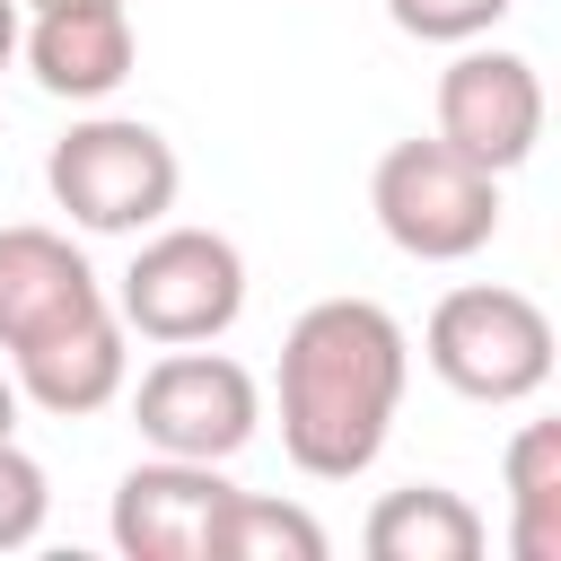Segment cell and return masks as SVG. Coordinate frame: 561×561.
Returning <instances> with one entry per match:
<instances>
[{"label": "cell", "instance_id": "obj_1", "mask_svg": "<svg viewBox=\"0 0 561 561\" xmlns=\"http://www.w3.org/2000/svg\"><path fill=\"white\" fill-rule=\"evenodd\" d=\"M412 386V333L377 298H316L280 333L272 403H280V447L307 482H359L403 412Z\"/></svg>", "mask_w": 561, "mask_h": 561}, {"label": "cell", "instance_id": "obj_2", "mask_svg": "<svg viewBox=\"0 0 561 561\" xmlns=\"http://www.w3.org/2000/svg\"><path fill=\"white\" fill-rule=\"evenodd\" d=\"M44 184H53V210L88 237H140L175 210L184 193V167H175V140L140 114H88L53 140L44 158Z\"/></svg>", "mask_w": 561, "mask_h": 561}, {"label": "cell", "instance_id": "obj_3", "mask_svg": "<svg viewBox=\"0 0 561 561\" xmlns=\"http://www.w3.org/2000/svg\"><path fill=\"white\" fill-rule=\"evenodd\" d=\"M552 351H561L552 316L526 289H508V280H465L421 324L430 377L447 394H465V403H535L552 386Z\"/></svg>", "mask_w": 561, "mask_h": 561}, {"label": "cell", "instance_id": "obj_4", "mask_svg": "<svg viewBox=\"0 0 561 561\" xmlns=\"http://www.w3.org/2000/svg\"><path fill=\"white\" fill-rule=\"evenodd\" d=\"M368 210L386 228L394 254L412 263H465L500 237V175L473 167L465 149H447L438 131L430 140H394L368 175Z\"/></svg>", "mask_w": 561, "mask_h": 561}, {"label": "cell", "instance_id": "obj_5", "mask_svg": "<svg viewBox=\"0 0 561 561\" xmlns=\"http://www.w3.org/2000/svg\"><path fill=\"white\" fill-rule=\"evenodd\" d=\"M114 316L175 351V342H219L237 316H245V254L219 237V228H140L123 280H114Z\"/></svg>", "mask_w": 561, "mask_h": 561}, {"label": "cell", "instance_id": "obj_6", "mask_svg": "<svg viewBox=\"0 0 561 561\" xmlns=\"http://www.w3.org/2000/svg\"><path fill=\"white\" fill-rule=\"evenodd\" d=\"M131 421L158 456H202V465H228L254 430H263V386L245 359L210 351V342H175L167 359L140 368L131 386Z\"/></svg>", "mask_w": 561, "mask_h": 561}, {"label": "cell", "instance_id": "obj_7", "mask_svg": "<svg viewBox=\"0 0 561 561\" xmlns=\"http://www.w3.org/2000/svg\"><path fill=\"white\" fill-rule=\"evenodd\" d=\"M438 140L491 175L526 167L543 140V70L508 44H482V35L456 44V61L438 70Z\"/></svg>", "mask_w": 561, "mask_h": 561}, {"label": "cell", "instance_id": "obj_8", "mask_svg": "<svg viewBox=\"0 0 561 561\" xmlns=\"http://www.w3.org/2000/svg\"><path fill=\"white\" fill-rule=\"evenodd\" d=\"M228 473L202 456H149L114 482V552L131 561H210V526L228 508Z\"/></svg>", "mask_w": 561, "mask_h": 561}, {"label": "cell", "instance_id": "obj_9", "mask_svg": "<svg viewBox=\"0 0 561 561\" xmlns=\"http://www.w3.org/2000/svg\"><path fill=\"white\" fill-rule=\"evenodd\" d=\"M9 377H18V394H26L35 412L88 421V412H105V403L131 386V324H123L114 298H105V307L35 333L26 351H9Z\"/></svg>", "mask_w": 561, "mask_h": 561}, {"label": "cell", "instance_id": "obj_10", "mask_svg": "<svg viewBox=\"0 0 561 561\" xmlns=\"http://www.w3.org/2000/svg\"><path fill=\"white\" fill-rule=\"evenodd\" d=\"M88 307H105V280L88 272V254L61 228H35V219L0 228V351H26L35 333H53Z\"/></svg>", "mask_w": 561, "mask_h": 561}, {"label": "cell", "instance_id": "obj_11", "mask_svg": "<svg viewBox=\"0 0 561 561\" xmlns=\"http://www.w3.org/2000/svg\"><path fill=\"white\" fill-rule=\"evenodd\" d=\"M18 53L35 70L44 96H70V105H96L131 79L140 44H131V9L123 0H96V9H35V26H18Z\"/></svg>", "mask_w": 561, "mask_h": 561}, {"label": "cell", "instance_id": "obj_12", "mask_svg": "<svg viewBox=\"0 0 561 561\" xmlns=\"http://www.w3.org/2000/svg\"><path fill=\"white\" fill-rule=\"evenodd\" d=\"M359 543H368V561H473L482 552V508L447 482H403L368 508Z\"/></svg>", "mask_w": 561, "mask_h": 561}, {"label": "cell", "instance_id": "obj_13", "mask_svg": "<svg viewBox=\"0 0 561 561\" xmlns=\"http://www.w3.org/2000/svg\"><path fill=\"white\" fill-rule=\"evenodd\" d=\"M500 482H508V552L561 561V421H526L500 456Z\"/></svg>", "mask_w": 561, "mask_h": 561}, {"label": "cell", "instance_id": "obj_14", "mask_svg": "<svg viewBox=\"0 0 561 561\" xmlns=\"http://www.w3.org/2000/svg\"><path fill=\"white\" fill-rule=\"evenodd\" d=\"M324 552H333L324 526L272 491H228V508L210 526V561H324Z\"/></svg>", "mask_w": 561, "mask_h": 561}, {"label": "cell", "instance_id": "obj_15", "mask_svg": "<svg viewBox=\"0 0 561 561\" xmlns=\"http://www.w3.org/2000/svg\"><path fill=\"white\" fill-rule=\"evenodd\" d=\"M44 517H53L44 465H35L18 438H0V552H26V543L44 535Z\"/></svg>", "mask_w": 561, "mask_h": 561}, {"label": "cell", "instance_id": "obj_16", "mask_svg": "<svg viewBox=\"0 0 561 561\" xmlns=\"http://www.w3.org/2000/svg\"><path fill=\"white\" fill-rule=\"evenodd\" d=\"M517 0H386V18L412 35V44H473L508 18Z\"/></svg>", "mask_w": 561, "mask_h": 561}, {"label": "cell", "instance_id": "obj_17", "mask_svg": "<svg viewBox=\"0 0 561 561\" xmlns=\"http://www.w3.org/2000/svg\"><path fill=\"white\" fill-rule=\"evenodd\" d=\"M18 412H26V394H18V377H0V438H18Z\"/></svg>", "mask_w": 561, "mask_h": 561}, {"label": "cell", "instance_id": "obj_18", "mask_svg": "<svg viewBox=\"0 0 561 561\" xmlns=\"http://www.w3.org/2000/svg\"><path fill=\"white\" fill-rule=\"evenodd\" d=\"M18 61V0H0V70Z\"/></svg>", "mask_w": 561, "mask_h": 561}, {"label": "cell", "instance_id": "obj_19", "mask_svg": "<svg viewBox=\"0 0 561 561\" xmlns=\"http://www.w3.org/2000/svg\"><path fill=\"white\" fill-rule=\"evenodd\" d=\"M18 9H96V0H18Z\"/></svg>", "mask_w": 561, "mask_h": 561}]
</instances>
